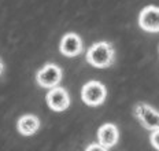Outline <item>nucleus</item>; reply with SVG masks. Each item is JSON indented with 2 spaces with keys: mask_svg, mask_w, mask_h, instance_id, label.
<instances>
[{
  "mask_svg": "<svg viewBox=\"0 0 159 151\" xmlns=\"http://www.w3.org/2000/svg\"><path fill=\"white\" fill-rule=\"evenodd\" d=\"M61 52L66 57H77L82 51V41L78 34L75 33H66L61 40Z\"/></svg>",
  "mask_w": 159,
  "mask_h": 151,
  "instance_id": "obj_7",
  "label": "nucleus"
},
{
  "mask_svg": "<svg viewBox=\"0 0 159 151\" xmlns=\"http://www.w3.org/2000/svg\"><path fill=\"white\" fill-rule=\"evenodd\" d=\"M16 128H18V132L24 136H32L39 130L40 120L33 114H26L18 120Z\"/></svg>",
  "mask_w": 159,
  "mask_h": 151,
  "instance_id": "obj_9",
  "label": "nucleus"
},
{
  "mask_svg": "<svg viewBox=\"0 0 159 151\" xmlns=\"http://www.w3.org/2000/svg\"><path fill=\"white\" fill-rule=\"evenodd\" d=\"M47 104L54 111H65L70 106V96L67 91L61 87H54L47 94Z\"/></svg>",
  "mask_w": 159,
  "mask_h": 151,
  "instance_id": "obj_5",
  "label": "nucleus"
},
{
  "mask_svg": "<svg viewBox=\"0 0 159 151\" xmlns=\"http://www.w3.org/2000/svg\"><path fill=\"white\" fill-rule=\"evenodd\" d=\"M150 142L152 144V147H154L155 150L159 151V129L152 130V133H151V136H150Z\"/></svg>",
  "mask_w": 159,
  "mask_h": 151,
  "instance_id": "obj_10",
  "label": "nucleus"
},
{
  "mask_svg": "<svg viewBox=\"0 0 159 151\" xmlns=\"http://www.w3.org/2000/svg\"><path fill=\"white\" fill-rule=\"evenodd\" d=\"M85 151H107V147L102 146L100 143H92V144H89V146L87 147V150Z\"/></svg>",
  "mask_w": 159,
  "mask_h": 151,
  "instance_id": "obj_11",
  "label": "nucleus"
},
{
  "mask_svg": "<svg viewBox=\"0 0 159 151\" xmlns=\"http://www.w3.org/2000/svg\"><path fill=\"white\" fill-rule=\"evenodd\" d=\"M106 96H107V89L99 81H89L81 89V99L88 106H99L104 102Z\"/></svg>",
  "mask_w": 159,
  "mask_h": 151,
  "instance_id": "obj_2",
  "label": "nucleus"
},
{
  "mask_svg": "<svg viewBox=\"0 0 159 151\" xmlns=\"http://www.w3.org/2000/svg\"><path fill=\"white\" fill-rule=\"evenodd\" d=\"M36 80L37 83L44 88H54L59 84L62 80V70L59 66L54 63L45 65L43 69H40L36 74Z\"/></svg>",
  "mask_w": 159,
  "mask_h": 151,
  "instance_id": "obj_3",
  "label": "nucleus"
},
{
  "mask_svg": "<svg viewBox=\"0 0 159 151\" xmlns=\"http://www.w3.org/2000/svg\"><path fill=\"white\" fill-rule=\"evenodd\" d=\"M98 139L99 143L104 147H112L118 143L119 139V132H118V128L114 125V124H104L99 128L98 130Z\"/></svg>",
  "mask_w": 159,
  "mask_h": 151,
  "instance_id": "obj_8",
  "label": "nucleus"
},
{
  "mask_svg": "<svg viewBox=\"0 0 159 151\" xmlns=\"http://www.w3.org/2000/svg\"><path fill=\"white\" fill-rule=\"evenodd\" d=\"M3 73V63H2V61H0V74Z\"/></svg>",
  "mask_w": 159,
  "mask_h": 151,
  "instance_id": "obj_12",
  "label": "nucleus"
},
{
  "mask_svg": "<svg viewBox=\"0 0 159 151\" xmlns=\"http://www.w3.org/2000/svg\"><path fill=\"white\" fill-rule=\"evenodd\" d=\"M139 25L145 32L157 33L159 32V7L147 6L139 15Z\"/></svg>",
  "mask_w": 159,
  "mask_h": 151,
  "instance_id": "obj_4",
  "label": "nucleus"
},
{
  "mask_svg": "<svg viewBox=\"0 0 159 151\" xmlns=\"http://www.w3.org/2000/svg\"><path fill=\"white\" fill-rule=\"evenodd\" d=\"M87 61L93 67H108L114 61V48L110 43H95L87 52Z\"/></svg>",
  "mask_w": 159,
  "mask_h": 151,
  "instance_id": "obj_1",
  "label": "nucleus"
},
{
  "mask_svg": "<svg viewBox=\"0 0 159 151\" xmlns=\"http://www.w3.org/2000/svg\"><path fill=\"white\" fill-rule=\"evenodd\" d=\"M134 113L145 128L152 130L159 129V114L148 104H137L134 109Z\"/></svg>",
  "mask_w": 159,
  "mask_h": 151,
  "instance_id": "obj_6",
  "label": "nucleus"
}]
</instances>
